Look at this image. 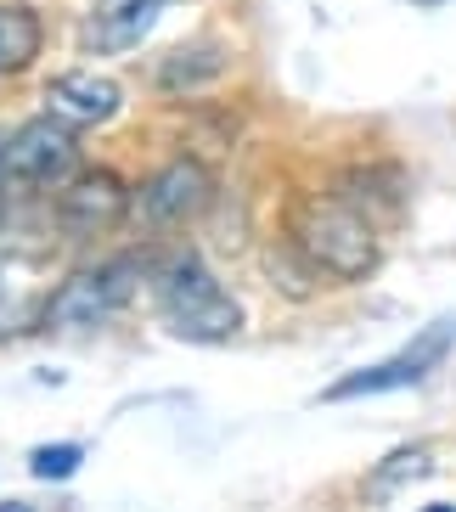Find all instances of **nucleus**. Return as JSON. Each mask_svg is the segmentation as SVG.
I'll return each mask as SVG.
<instances>
[{"mask_svg":"<svg viewBox=\"0 0 456 512\" xmlns=\"http://www.w3.org/2000/svg\"><path fill=\"white\" fill-rule=\"evenodd\" d=\"M119 107H124V91H119V79H107V74H57L46 85V113L57 124H68V130H79V136L113 124Z\"/></svg>","mask_w":456,"mask_h":512,"instance_id":"obj_6","label":"nucleus"},{"mask_svg":"<svg viewBox=\"0 0 456 512\" xmlns=\"http://www.w3.org/2000/svg\"><path fill=\"white\" fill-rule=\"evenodd\" d=\"M209 192H214V181L198 158H169V164L130 197V220H136L141 231H175V226H186V220H198V214L209 209Z\"/></svg>","mask_w":456,"mask_h":512,"instance_id":"obj_5","label":"nucleus"},{"mask_svg":"<svg viewBox=\"0 0 456 512\" xmlns=\"http://www.w3.org/2000/svg\"><path fill=\"white\" fill-rule=\"evenodd\" d=\"M164 6L169 0H96L91 17H85V29H79V40H85L91 57H119V51L147 40V29L158 23Z\"/></svg>","mask_w":456,"mask_h":512,"instance_id":"obj_8","label":"nucleus"},{"mask_svg":"<svg viewBox=\"0 0 456 512\" xmlns=\"http://www.w3.org/2000/svg\"><path fill=\"white\" fill-rule=\"evenodd\" d=\"M423 512H456V507H423Z\"/></svg>","mask_w":456,"mask_h":512,"instance_id":"obj_16","label":"nucleus"},{"mask_svg":"<svg viewBox=\"0 0 456 512\" xmlns=\"http://www.w3.org/2000/svg\"><path fill=\"white\" fill-rule=\"evenodd\" d=\"M23 304L12 299V293H6V287H0V338H12V332H23Z\"/></svg>","mask_w":456,"mask_h":512,"instance_id":"obj_14","label":"nucleus"},{"mask_svg":"<svg viewBox=\"0 0 456 512\" xmlns=\"http://www.w3.org/2000/svg\"><path fill=\"white\" fill-rule=\"evenodd\" d=\"M79 462H85V451L62 439V445H40V451L29 456V473L34 479H46V484H62V479H74Z\"/></svg>","mask_w":456,"mask_h":512,"instance_id":"obj_13","label":"nucleus"},{"mask_svg":"<svg viewBox=\"0 0 456 512\" xmlns=\"http://www.w3.org/2000/svg\"><path fill=\"white\" fill-rule=\"evenodd\" d=\"M136 287V265H96V271H74L40 310L46 332H74V327H102Z\"/></svg>","mask_w":456,"mask_h":512,"instance_id":"obj_4","label":"nucleus"},{"mask_svg":"<svg viewBox=\"0 0 456 512\" xmlns=\"http://www.w3.org/2000/svg\"><path fill=\"white\" fill-rule=\"evenodd\" d=\"M46 46V29H40V12L34 6H12L0 0V79L6 74H23Z\"/></svg>","mask_w":456,"mask_h":512,"instance_id":"obj_11","label":"nucleus"},{"mask_svg":"<svg viewBox=\"0 0 456 512\" xmlns=\"http://www.w3.org/2000/svg\"><path fill=\"white\" fill-rule=\"evenodd\" d=\"M288 237L293 254L304 265H316L333 282H361L378 271V231L361 214L355 197H304L299 209L288 214Z\"/></svg>","mask_w":456,"mask_h":512,"instance_id":"obj_1","label":"nucleus"},{"mask_svg":"<svg viewBox=\"0 0 456 512\" xmlns=\"http://www.w3.org/2000/svg\"><path fill=\"white\" fill-rule=\"evenodd\" d=\"M0 512H34V507H23V501H0Z\"/></svg>","mask_w":456,"mask_h":512,"instance_id":"obj_15","label":"nucleus"},{"mask_svg":"<svg viewBox=\"0 0 456 512\" xmlns=\"http://www.w3.org/2000/svg\"><path fill=\"white\" fill-rule=\"evenodd\" d=\"M434 467V451L428 445H400L395 456H383L378 467H372V479H366V496L372 501H389L395 490H406V484H417Z\"/></svg>","mask_w":456,"mask_h":512,"instance_id":"obj_12","label":"nucleus"},{"mask_svg":"<svg viewBox=\"0 0 456 512\" xmlns=\"http://www.w3.org/2000/svg\"><path fill=\"white\" fill-rule=\"evenodd\" d=\"M451 344H456V321H434V327H423L406 349H400V355H389V361H378V366H361V372L338 377L333 389H321V406H338V400H366V394L417 389V383H428V372L451 355Z\"/></svg>","mask_w":456,"mask_h":512,"instance_id":"obj_2","label":"nucleus"},{"mask_svg":"<svg viewBox=\"0 0 456 512\" xmlns=\"http://www.w3.org/2000/svg\"><path fill=\"white\" fill-rule=\"evenodd\" d=\"M169 332L186 338V344H226L243 332V304L231 299L226 287H214V293H198V299H181L164 310Z\"/></svg>","mask_w":456,"mask_h":512,"instance_id":"obj_9","label":"nucleus"},{"mask_svg":"<svg viewBox=\"0 0 456 512\" xmlns=\"http://www.w3.org/2000/svg\"><path fill=\"white\" fill-rule=\"evenodd\" d=\"M57 214H62V231H74V237H96V231H107L113 220L130 214V192H124L119 175H107V169H85V175L68 181Z\"/></svg>","mask_w":456,"mask_h":512,"instance_id":"obj_7","label":"nucleus"},{"mask_svg":"<svg viewBox=\"0 0 456 512\" xmlns=\"http://www.w3.org/2000/svg\"><path fill=\"white\" fill-rule=\"evenodd\" d=\"M220 74H226V46L220 40H186V46H175L152 68V85L158 91H198V85H209Z\"/></svg>","mask_w":456,"mask_h":512,"instance_id":"obj_10","label":"nucleus"},{"mask_svg":"<svg viewBox=\"0 0 456 512\" xmlns=\"http://www.w3.org/2000/svg\"><path fill=\"white\" fill-rule=\"evenodd\" d=\"M0 265H6V259H0Z\"/></svg>","mask_w":456,"mask_h":512,"instance_id":"obj_17","label":"nucleus"},{"mask_svg":"<svg viewBox=\"0 0 456 512\" xmlns=\"http://www.w3.org/2000/svg\"><path fill=\"white\" fill-rule=\"evenodd\" d=\"M0 158H6V181H12V186L74 181V169H79V130H68V124H57L51 113H40V119H29L17 136H6Z\"/></svg>","mask_w":456,"mask_h":512,"instance_id":"obj_3","label":"nucleus"}]
</instances>
